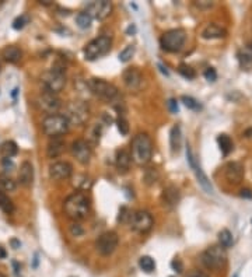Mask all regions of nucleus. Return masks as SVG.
I'll use <instances>...</instances> for the list:
<instances>
[{
  "instance_id": "nucleus-31",
  "label": "nucleus",
  "mask_w": 252,
  "mask_h": 277,
  "mask_svg": "<svg viewBox=\"0 0 252 277\" xmlns=\"http://www.w3.org/2000/svg\"><path fill=\"white\" fill-rule=\"evenodd\" d=\"M76 24L80 27L81 30H87V28L91 27L92 18L86 11H81V13H79V14L76 16Z\"/></svg>"
},
{
  "instance_id": "nucleus-1",
  "label": "nucleus",
  "mask_w": 252,
  "mask_h": 277,
  "mask_svg": "<svg viewBox=\"0 0 252 277\" xmlns=\"http://www.w3.org/2000/svg\"><path fill=\"white\" fill-rule=\"evenodd\" d=\"M63 210L69 219L74 222H81L90 214V200L84 193L74 192L66 198L63 203Z\"/></svg>"
},
{
  "instance_id": "nucleus-49",
  "label": "nucleus",
  "mask_w": 252,
  "mask_h": 277,
  "mask_svg": "<svg viewBox=\"0 0 252 277\" xmlns=\"http://www.w3.org/2000/svg\"><path fill=\"white\" fill-rule=\"evenodd\" d=\"M196 4H198L199 7H212V6H213L212 1H198Z\"/></svg>"
},
{
  "instance_id": "nucleus-28",
  "label": "nucleus",
  "mask_w": 252,
  "mask_h": 277,
  "mask_svg": "<svg viewBox=\"0 0 252 277\" xmlns=\"http://www.w3.org/2000/svg\"><path fill=\"white\" fill-rule=\"evenodd\" d=\"M0 210L4 211L6 214H12L14 211V203L12 202V199L0 190Z\"/></svg>"
},
{
  "instance_id": "nucleus-23",
  "label": "nucleus",
  "mask_w": 252,
  "mask_h": 277,
  "mask_svg": "<svg viewBox=\"0 0 252 277\" xmlns=\"http://www.w3.org/2000/svg\"><path fill=\"white\" fill-rule=\"evenodd\" d=\"M130 161H132V157L130 153L127 150H118L116 151V157H115V163H116V168L119 172H126L130 166Z\"/></svg>"
},
{
  "instance_id": "nucleus-29",
  "label": "nucleus",
  "mask_w": 252,
  "mask_h": 277,
  "mask_svg": "<svg viewBox=\"0 0 252 277\" xmlns=\"http://www.w3.org/2000/svg\"><path fill=\"white\" fill-rule=\"evenodd\" d=\"M139 266L144 273H153L156 270V262L150 256H142L139 260Z\"/></svg>"
},
{
  "instance_id": "nucleus-11",
  "label": "nucleus",
  "mask_w": 252,
  "mask_h": 277,
  "mask_svg": "<svg viewBox=\"0 0 252 277\" xmlns=\"http://www.w3.org/2000/svg\"><path fill=\"white\" fill-rule=\"evenodd\" d=\"M153 217L149 211L146 210H139L136 213L132 214V219H130V225L132 228L140 234L149 233L150 230L153 228Z\"/></svg>"
},
{
  "instance_id": "nucleus-48",
  "label": "nucleus",
  "mask_w": 252,
  "mask_h": 277,
  "mask_svg": "<svg viewBox=\"0 0 252 277\" xmlns=\"http://www.w3.org/2000/svg\"><path fill=\"white\" fill-rule=\"evenodd\" d=\"M126 34H127V35H135V34H136V27H135V24H130V25L127 27Z\"/></svg>"
},
{
  "instance_id": "nucleus-20",
  "label": "nucleus",
  "mask_w": 252,
  "mask_h": 277,
  "mask_svg": "<svg viewBox=\"0 0 252 277\" xmlns=\"http://www.w3.org/2000/svg\"><path fill=\"white\" fill-rule=\"evenodd\" d=\"M191 168L194 169V172H195L196 175V179H198V182H199V185L203 188V190L206 192V193H210V195H213L215 193V190H213V186H212V184H210V181H209V178L206 177V174L203 172V169L200 168V166L198 164V161H196L195 164H192Z\"/></svg>"
},
{
  "instance_id": "nucleus-18",
  "label": "nucleus",
  "mask_w": 252,
  "mask_h": 277,
  "mask_svg": "<svg viewBox=\"0 0 252 277\" xmlns=\"http://www.w3.org/2000/svg\"><path fill=\"white\" fill-rule=\"evenodd\" d=\"M224 175H226L229 182L237 185L244 178V166L241 163H237V161L229 163L224 168Z\"/></svg>"
},
{
  "instance_id": "nucleus-52",
  "label": "nucleus",
  "mask_w": 252,
  "mask_h": 277,
  "mask_svg": "<svg viewBox=\"0 0 252 277\" xmlns=\"http://www.w3.org/2000/svg\"><path fill=\"white\" fill-rule=\"evenodd\" d=\"M0 277H6V276H4V275H1V273H0Z\"/></svg>"
},
{
  "instance_id": "nucleus-26",
  "label": "nucleus",
  "mask_w": 252,
  "mask_h": 277,
  "mask_svg": "<svg viewBox=\"0 0 252 277\" xmlns=\"http://www.w3.org/2000/svg\"><path fill=\"white\" fill-rule=\"evenodd\" d=\"M18 153V147L17 144L9 140V142H4V143L0 146V157L1 158H9L12 160L14 155H17Z\"/></svg>"
},
{
  "instance_id": "nucleus-46",
  "label": "nucleus",
  "mask_w": 252,
  "mask_h": 277,
  "mask_svg": "<svg viewBox=\"0 0 252 277\" xmlns=\"http://www.w3.org/2000/svg\"><path fill=\"white\" fill-rule=\"evenodd\" d=\"M240 198H242V199H252L251 189H242L240 192Z\"/></svg>"
},
{
  "instance_id": "nucleus-51",
  "label": "nucleus",
  "mask_w": 252,
  "mask_h": 277,
  "mask_svg": "<svg viewBox=\"0 0 252 277\" xmlns=\"http://www.w3.org/2000/svg\"><path fill=\"white\" fill-rule=\"evenodd\" d=\"M248 48H250V49H251V51H252V41H251V42H250V44H248Z\"/></svg>"
},
{
  "instance_id": "nucleus-50",
  "label": "nucleus",
  "mask_w": 252,
  "mask_h": 277,
  "mask_svg": "<svg viewBox=\"0 0 252 277\" xmlns=\"http://www.w3.org/2000/svg\"><path fill=\"white\" fill-rule=\"evenodd\" d=\"M245 136H247V137H252V129H248V130H245Z\"/></svg>"
},
{
  "instance_id": "nucleus-41",
  "label": "nucleus",
  "mask_w": 252,
  "mask_h": 277,
  "mask_svg": "<svg viewBox=\"0 0 252 277\" xmlns=\"http://www.w3.org/2000/svg\"><path fill=\"white\" fill-rule=\"evenodd\" d=\"M69 231L73 237H80V235H83V233H84L83 227H81L79 222H73V224L70 225Z\"/></svg>"
},
{
  "instance_id": "nucleus-15",
  "label": "nucleus",
  "mask_w": 252,
  "mask_h": 277,
  "mask_svg": "<svg viewBox=\"0 0 252 277\" xmlns=\"http://www.w3.org/2000/svg\"><path fill=\"white\" fill-rule=\"evenodd\" d=\"M73 174V166L68 161H56L49 166V177L54 181L69 179Z\"/></svg>"
},
{
  "instance_id": "nucleus-27",
  "label": "nucleus",
  "mask_w": 252,
  "mask_h": 277,
  "mask_svg": "<svg viewBox=\"0 0 252 277\" xmlns=\"http://www.w3.org/2000/svg\"><path fill=\"white\" fill-rule=\"evenodd\" d=\"M217 143L218 147H220V151H221L223 155H229L233 151V148H234L233 140L230 139L229 134H218Z\"/></svg>"
},
{
  "instance_id": "nucleus-35",
  "label": "nucleus",
  "mask_w": 252,
  "mask_h": 277,
  "mask_svg": "<svg viewBox=\"0 0 252 277\" xmlns=\"http://www.w3.org/2000/svg\"><path fill=\"white\" fill-rule=\"evenodd\" d=\"M135 51H136L135 45H127L125 49L119 54V60H121L122 63L129 62V60L133 57V55H135Z\"/></svg>"
},
{
  "instance_id": "nucleus-34",
  "label": "nucleus",
  "mask_w": 252,
  "mask_h": 277,
  "mask_svg": "<svg viewBox=\"0 0 252 277\" xmlns=\"http://www.w3.org/2000/svg\"><path fill=\"white\" fill-rule=\"evenodd\" d=\"M238 62H240L241 69L244 70H251L252 69V55L247 52H240L238 54Z\"/></svg>"
},
{
  "instance_id": "nucleus-44",
  "label": "nucleus",
  "mask_w": 252,
  "mask_h": 277,
  "mask_svg": "<svg viewBox=\"0 0 252 277\" xmlns=\"http://www.w3.org/2000/svg\"><path fill=\"white\" fill-rule=\"evenodd\" d=\"M167 105H168V110H170L171 113H178V111H180V108H178V102H177V100H174V98L168 100Z\"/></svg>"
},
{
  "instance_id": "nucleus-43",
  "label": "nucleus",
  "mask_w": 252,
  "mask_h": 277,
  "mask_svg": "<svg viewBox=\"0 0 252 277\" xmlns=\"http://www.w3.org/2000/svg\"><path fill=\"white\" fill-rule=\"evenodd\" d=\"M130 219H132V214H130V211L127 210L126 207H122V209H121V211H119V222H130Z\"/></svg>"
},
{
  "instance_id": "nucleus-45",
  "label": "nucleus",
  "mask_w": 252,
  "mask_h": 277,
  "mask_svg": "<svg viewBox=\"0 0 252 277\" xmlns=\"http://www.w3.org/2000/svg\"><path fill=\"white\" fill-rule=\"evenodd\" d=\"M171 266H172V269L175 270V272H178V273H181L182 272V269H183V266H182V262L180 260V259H174L171 262Z\"/></svg>"
},
{
  "instance_id": "nucleus-14",
  "label": "nucleus",
  "mask_w": 252,
  "mask_h": 277,
  "mask_svg": "<svg viewBox=\"0 0 252 277\" xmlns=\"http://www.w3.org/2000/svg\"><path fill=\"white\" fill-rule=\"evenodd\" d=\"M70 151H72L73 157H74L80 164H83V166L89 164L90 160H91V147H90V144L87 143L86 140H81V139L74 140V142L72 143Z\"/></svg>"
},
{
  "instance_id": "nucleus-42",
  "label": "nucleus",
  "mask_w": 252,
  "mask_h": 277,
  "mask_svg": "<svg viewBox=\"0 0 252 277\" xmlns=\"http://www.w3.org/2000/svg\"><path fill=\"white\" fill-rule=\"evenodd\" d=\"M146 182L147 184H154L156 181H157V178H159V174L156 172V169L154 168H150L147 169V172H146Z\"/></svg>"
},
{
  "instance_id": "nucleus-38",
  "label": "nucleus",
  "mask_w": 252,
  "mask_h": 277,
  "mask_svg": "<svg viewBox=\"0 0 252 277\" xmlns=\"http://www.w3.org/2000/svg\"><path fill=\"white\" fill-rule=\"evenodd\" d=\"M116 126H118V130H119V133L122 134V136H126V134L129 133V125H127V121H126L125 118H118Z\"/></svg>"
},
{
  "instance_id": "nucleus-5",
  "label": "nucleus",
  "mask_w": 252,
  "mask_h": 277,
  "mask_svg": "<svg viewBox=\"0 0 252 277\" xmlns=\"http://www.w3.org/2000/svg\"><path fill=\"white\" fill-rule=\"evenodd\" d=\"M111 46H112V39L107 35H101L87 44V46L84 48V57L86 60L94 62L107 55L111 51Z\"/></svg>"
},
{
  "instance_id": "nucleus-10",
  "label": "nucleus",
  "mask_w": 252,
  "mask_h": 277,
  "mask_svg": "<svg viewBox=\"0 0 252 277\" xmlns=\"http://www.w3.org/2000/svg\"><path fill=\"white\" fill-rule=\"evenodd\" d=\"M118 244H119L118 234L115 231H107L98 237V240L95 241V248L100 255L109 256L114 254L115 249L118 248Z\"/></svg>"
},
{
  "instance_id": "nucleus-53",
  "label": "nucleus",
  "mask_w": 252,
  "mask_h": 277,
  "mask_svg": "<svg viewBox=\"0 0 252 277\" xmlns=\"http://www.w3.org/2000/svg\"><path fill=\"white\" fill-rule=\"evenodd\" d=\"M0 70H1V67H0Z\"/></svg>"
},
{
  "instance_id": "nucleus-47",
  "label": "nucleus",
  "mask_w": 252,
  "mask_h": 277,
  "mask_svg": "<svg viewBox=\"0 0 252 277\" xmlns=\"http://www.w3.org/2000/svg\"><path fill=\"white\" fill-rule=\"evenodd\" d=\"M186 277H207L203 272H199V270H192L191 273H188Z\"/></svg>"
},
{
  "instance_id": "nucleus-8",
  "label": "nucleus",
  "mask_w": 252,
  "mask_h": 277,
  "mask_svg": "<svg viewBox=\"0 0 252 277\" xmlns=\"http://www.w3.org/2000/svg\"><path fill=\"white\" fill-rule=\"evenodd\" d=\"M41 81L45 87V91L52 92V94H57L66 86V76H65L63 70L52 67L51 70H46L42 73Z\"/></svg>"
},
{
  "instance_id": "nucleus-2",
  "label": "nucleus",
  "mask_w": 252,
  "mask_h": 277,
  "mask_svg": "<svg viewBox=\"0 0 252 277\" xmlns=\"http://www.w3.org/2000/svg\"><path fill=\"white\" fill-rule=\"evenodd\" d=\"M130 157L139 166H146L153 157V142L147 133H139L130 144Z\"/></svg>"
},
{
  "instance_id": "nucleus-30",
  "label": "nucleus",
  "mask_w": 252,
  "mask_h": 277,
  "mask_svg": "<svg viewBox=\"0 0 252 277\" xmlns=\"http://www.w3.org/2000/svg\"><path fill=\"white\" fill-rule=\"evenodd\" d=\"M17 189V184L13 181L12 178L6 174L0 175V190H4V192H14Z\"/></svg>"
},
{
  "instance_id": "nucleus-17",
  "label": "nucleus",
  "mask_w": 252,
  "mask_h": 277,
  "mask_svg": "<svg viewBox=\"0 0 252 277\" xmlns=\"http://www.w3.org/2000/svg\"><path fill=\"white\" fill-rule=\"evenodd\" d=\"M180 199H181L180 190H178V188L172 186V185L164 188L162 193H161V203L167 209H174L180 203Z\"/></svg>"
},
{
  "instance_id": "nucleus-37",
  "label": "nucleus",
  "mask_w": 252,
  "mask_h": 277,
  "mask_svg": "<svg viewBox=\"0 0 252 277\" xmlns=\"http://www.w3.org/2000/svg\"><path fill=\"white\" fill-rule=\"evenodd\" d=\"M28 22H30V17H28L27 14H21L20 17H17V18L13 21V28H14V30H21Z\"/></svg>"
},
{
  "instance_id": "nucleus-32",
  "label": "nucleus",
  "mask_w": 252,
  "mask_h": 277,
  "mask_svg": "<svg viewBox=\"0 0 252 277\" xmlns=\"http://www.w3.org/2000/svg\"><path fill=\"white\" fill-rule=\"evenodd\" d=\"M218 241H220V245L223 246V248H230L233 242H234V238H233V234L230 233L229 230H221L220 233H218Z\"/></svg>"
},
{
  "instance_id": "nucleus-22",
  "label": "nucleus",
  "mask_w": 252,
  "mask_h": 277,
  "mask_svg": "<svg viewBox=\"0 0 252 277\" xmlns=\"http://www.w3.org/2000/svg\"><path fill=\"white\" fill-rule=\"evenodd\" d=\"M224 37H227V31L216 24H209L202 31V38H205V39H217V38H224Z\"/></svg>"
},
{
  "instance_id": "nucleus-24",
  "label": "nucleus",
  "mask_w": 252,
  "mask_h": 277,
  "mask_svg": "<svg viewBox=\"0 0 252 277\" xmlns=\"http://www.w3.org/2000/svg\"><path fill=\"white\" fill-rule=\"evenodd\" d=\"M1 56L6 62L9 63H17L21 56H23V52L18 46H14V45H10V46H6L3 51H1Z\"/></svg>"
},
{
  "instance_id": "nucleus-9",
  "label": "nucleus",
  "mask_w": 252,
  "mask_h": 277,
  "mask_svg": "<svg viewBox=\"0 0 252 277\" xmlns=\"http://www.w3.org/2000/svg\"><path fill=\"white\" fill-rule=\"evenodd\" d=\"M202 263L212 270H217L220 267H223L227 262V255L223 246L218 245H213L210 248H207L206 251L200 256Z\"/></svg>"
},
{
  "instance_id": "nucleus-7",
  "label": "nucleus",
  "mask_w": 252,
  "mask_h": 277,
  "mask_svg": "<svg viewBox=\"0 0 252 277\" xmlns=\"http://www.w3.org/2000/svg\"><path fill=\"white\" fill-rule=\"evenodd\" d=\"M69 122L63 115H48L42 121V130L49 137H60L62 134L68 133L69 130Z\"/></svg>"
},
{
  "instance_id": "nucleus-25",
  "label": "nucleus",
  "mask_w": 252,
  "mask_h": 277,
  "mask_svg": "<svg viewBox=\"0 0 252 277\" xmlns=\"http://www.w3.org/2000/svg\"><path fill=\"white\" fill-rule=\"evenodd\" d=\"M170 146H171V151L174 154L180 153L181 146H182V133H181V128L178 125L174 126L170 132Z\"/></svg>"
},
{
  "instance_id": "nucleus-36",
  "label": "nucleus",
  "mask_w": 252,
  "mask_h": 277,
  "mask_svg": "<svg viewBox=\"0 0 252 277\" xmlns=\"http://www.w3.org/2000/svg\"><path fill=\"white\" fill-rule=\"evenodd\" d=\"M181 101L183 102V105H185L186 108H189V110H194V111L200 110V104H199L195 98L189 97V95H182V97H181Z\"/></svg>"
},
{
  "instance_id": "nucleus-39",
  "label": "nucleus",
  "mask_w": 252,
  "mask_h": 277,
  "mask_svg": "<svg viewBox=\"0 0 252 277\" xmlns=\"http://www.w3.org/2000/svg\"><path fill=\"white\" fill-rule=\"evenodd\" d=\"M203 76L206 78L207 81H216L217 80V72H216V69H213V67H207L206 70H205V73H203Z\"/></svg>"
},
{
  "instance_id": "nucleus-12",
  "label": "nucleus",
  "mask_w": 252,
  "mask_h": 277,
  "mask_svg": "<svg viewBox=\"0 0 252 277\" xmlns=\"http://www.w3.org/2000/svg\"><path fill=\"white\" fill-rule=\"evenodd\" d=\"M112 11V3L108 0H100V1H91L87 4L86 13L97 20H105Z\"/></svg>"
},
{
  "instance_id": "nucleus-40",
  "label": "nucleus",
  "mask_w": 252,
  "mask_h": 277,
  "mask_svg": "<svg viewBox=\"0 0 252 277\" xmlns=\"http://www.w3.org/2000/svg\"><path fill=\"white\" fill-rule=\"evenodd\" d=\"M1 166H3V169H4V174H6V175H7L9 172H12L13 169L16 168L14 163H13L12 160H9V158H1Z\"/></svg>"
},
{
  "instance_id": "nucleus-21",
  "label": "nucleus",
  "mask_w": 252,
  "mask_h": 277,
  "mask_svg": "<svg viewBox=\"0 0 252 277\" xmlns=\"http://www.w3.org/2000/svg\"><path fill=\"white\" fill-rule=\"evenodd\" d=\"M65 151V142L60 137H52V140L48 143L46 147V155L49 158H56Z\"/></svg>"
},
{
  "instance_id": "nucleus-33",
  "label": "nucleus",
  "mask_w": 252,
  "mask_h": 277,
  "mask_svg": "<svg viewBox=\"0 0 252 277\" xmlns=\"http://www.w3.org/2000/svg\"><path fill=\"white\" fill-rule=\"evenodd\" d=\"M178 73H180L183 78H186V80H194V78L196 77L195 69H192V67L185 65V63L178 66Z\"/></svg>"
},
{
  "instance_id": "nucleus-6",
  "label": "nucleus",
  "mask_w": 252,
  "mask_h": 277,
  "mask_svg": "<svg viewBox=\"0 0 252 277\" xmlns=\"http://www.w3.org/2000/svg\"><path fill=\"white\" fill-rule=\"evenodd\" d=\"M63 116L68 119L69 125H83L90 118V108L83 101H72L66 105Z\"/></svg>"
},
{
  "instance_id": "nucleus-13",
  "label": "nucleus",
  "mask_w": 252,
  "mask_h": 277,
  "mask_svg": "<svg viewBox=\"0 0 252 277\" xmlns=\"http://www.w3.org/2000/svg\"><path fill=\"white\" fill-rule=\"evenodd\" d=\"M36 104L39 105V108L42 111L48 112L49 115H55L57 113V111L60 110L62 107V102L57 98L56 94H52V92H48V91H44L38 100H36Z\"/></svg>"
},
{
  "instance_id": "nucleus-16",
  "label": "nucleus",
  "mask_w": 252,
  "mask_h": 277,
  "mask_svg": "<svg viewBox=\"0 0 252 277\" xmlns=\"http://www.w3.org/2000/svg\"><path fill=\"white\" fill-rule=\"evenodd\" d=\"M122 78H124V83L125 86L129 90L132 91H138L142 84H143V74L140 73V70L136 69V67H129L126 69L122 74Z\"/></svg>"
},
{
  "instance_id": "nucleus-19",
  "label": "nucleus",
  "mask_w": 252,
  "mask_h": 277,
  "mask_svg": "<svg viewBox=\"0 0 252 277\" xmlns=\"http://www.w3.org/2000/svg\"><path fill=\"white\" fill-rule=\"evenodd\" d=\"M18 181L20 185H23L25 188H30L34 182V166L30 161H24L20 171H18Z\"/></svg>"
},
{
  "instance_id": "nucleus-4",
  "label": "nucleus",
  "mask_w": 252,
  "mask_h": 277,
  "mask_svg": "<svg viewBox=\"0 0 252 277\" xmlns=\"http://www.w3.org/2000/svg\"><path fill=\"white\" fill-rule=\"evenodd\" d=\"M87 87L90 90V92L94 94L97 98L105 101V102H111L118 97V89L115 87L112 83H108L103 78H90L87 81Z\"/></svg>"
},
{
  "instance_id": "nucleus-3",
  "label": "nucleus",
  "mask_w": 252,
  "mask_h": 277,
  "mask_svg": "<svg viewBox=\"0 0 252 277\" xmlns=\"http://www.w3.org/2000/svg\"><path fill=\"white\" fill-rule=\"evenodd\" d=\"M185 42H186V33L181 28L170 30L162 34L160 38L161 49L170 54H177L182 51Z\"/></svg>"
}]
</instances>
